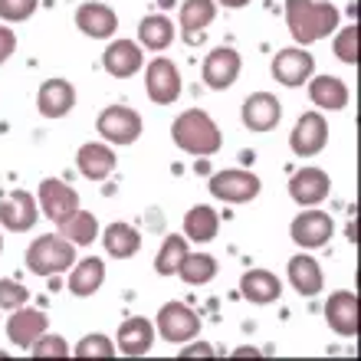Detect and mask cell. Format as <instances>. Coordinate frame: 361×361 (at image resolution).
<instances>
[{
    "mask_svg": "<svg viewBox=\"0 0 361 361\" xmlns=\"http://www.w3.org/2000/svg\"><path fill=\"white\" fill-rule=\"evenodd\" d=\"M338 7L329 0H286V27L299 47H312L338 30Z\"/></svg>",
    "mask_w": 361,
    "mask_h": 361,
    "instance_id": "obj_1",
    "label": "cell"
},
{
    "mask_svg": "<svg viewBox=\"0 0 361 361\" xmlns=\"http://www.w3.org/2000/svg\"><path fill=\"white\" fill-rule=\"evenodd\" d=\"M171 142L180 152L197 154V158H210L220 152L224 145V132L217 128V122L210 118L204 109H188L180 112L171 125Z\"/></svg>",
    "mask_w": 361,
    "mask_h": 361,
    "instance_id": "obj_2",
    "label": "cell"
},
{
    "mask_svg": "<svg viewBox=\"0 0 361 361\" xmlns=\"http://www.w3.org/2000/svg\"><path fill=\"white\" fill-rule=\"evenodd\" d=\"M73 263H76V247L59 233H43L27 247V269L33 276L66 273Z\"/></svg>",
    "mask_w": 361,
    "mask_h": 361,
    "instance_id": "obj_3",
    "label": "cell"
},
{
    "mask_svg": "<svg viewBox=\"0 0 361 361\" xmlns=\"http://www.w3.org/2000/svg\"><path fill=\"white\" fill-rule=\"evenodd\" d=\"M95 132L105 138V145L125 148V145H135L142 138L145 122H142V115L135 112V109H128V105H109L95 118Z\"/></svg>",
    "mask_w": 361,
    "mask_h": 361,
    "instance_id": "obj_4",
    "label": "cell"
},
{
    "mask_svg": "<svg viewBox=\"0 0 361 361\" xmlns=\"http://www.w3.org/2000/svg\"><path fill=\"white\" fill-rule=\"evenodd\" d=\"M200 315L184 302H164L158 309V325H154V332L161 335L164 342L171 345H184V342H194L200 335Z\"/></svg>",
    "mask_w": 361,
    "mask_h": 361,
    "instance_id": "obj_5",
    "label": "cell"
},
{
    "mask_svg": "<svg viewBox=\"0 0 361 361\" xmlns=\"http://www.w3.org/2000/svg\"><path fill=\"white\" fill-rule=\"evenodd\" d=\"M259 178L253 171H243V168H230V171H220L210 178V194L224 204H250V200L259 197Z\"/></svg>",
    "mask_w": 361,
    "mask_h": 361,
    "instance_id": "obj_6",
    "label": "cell"
},
{
    "mask_svg": "<svg viewBox=\"0 0 361 361\" xmlns=\"http://www.w3.org/2000/svg\"><path fill=\"white\" fill-rule=\"evenodd\" d=\"M145 92L154 105H174L180 99V73L171 59H152L145 66Z\"/></svg>",
    "mask_w": 361,
    "mask_h": 361,
    "instance_id": "obj_7",
    "label": "cell"
},
{
    "mask_svg": "<svg viewBox=\"0 0 361 361\" xmlns=\"http://www.w3.org/2000/svg\"><path fill=\"white\" fill-rule=\"evenodd\" d=\"M315 76V56L305 47H286L273 56V79L286 89H295Z\"/></svg>",
    "mask_w": 361,
    "mask_h": 361,
    "instance_id": "obj_8",
    "label": "cell"
},
{
    "mask_svg": "<svg viewBox=\"0 0 361 361\" xmlns=\"http://www.w3.org/2000/svg\"><path fill=\"white\" fill-rule=\"evenodd\" d=\"M329 145V125H325V115L319 112H305L299 115V122L293 125V135H289V148L299 158H315Z\"/></svg>",
    "mask_w": 361,
    "mask_h": 361,
    "instance_id": "obj_9",
    "label": "cell"
},
{
    "mask_svg": "<svg viewBox=\"0 0 361 361\" xmlns=\"http://www.w3.org/2000/svg\"><path fill=\"white\" fill-rule=\"evenodd\" d=\"M37 204H39V210H43V217L59 224V220L69 217V214L79 207V194H76V188H69L66 180L43 178L37 188Z\"/></svg>",
    "mask_w": 361,
    "mask_h": 361,
    "instance_id": "obj_10",
    "label": "cell"
},
{
    "mask_svg": "<svg viewBox=\"0 0 361 361\" xmlns=\"http://www.w3.org/2000/svg\"><path fill=\"white\" fill-rule=\"evenodd\" d=\"M335 233V220L322 210H305L299 217L293 220V227H289V237H293L295 247L302 250H322Z\"/></svg>",
    "mask_w": 361,
    "mask_h": 361,
    "instance_id": "obj_11",
    "label": "cell"
},
{
    "mask_svg": "<svg viewBox=\"0 0 361 361\" xmlns=\"http://www.w3.org/2000/svg\"><path fill=\"white\" fill-rule=\"evenodd\" d=\"M37 197L30 190H10L7 197L0 200V227L10 233H27L37 224Z\"/></svg>",
    "mask_w": 361,
    "mask_h": 361,
    "instance_id": "obj_12",
    "label": "cell"
},
{
    "mask_svg": "<svg viewBox=\"0 0 361 361\" xmlns=\"http://www.w3.org/2000/svg\"><path fill=\"white\" fill-rule=\"evenodd\" d=\"M240 118H243V125H247L250 132L267 135L283 122V105H279V99H276L273 92H253L247 102H243Z\"/></svg>",
    "mask_w": 361,
    "mask_h": 361,
    "instance_id": "obj_13",
    "label": "cell"
},
{
    "mask_svg": "<svg viewBox=\"0 0 361 361\" xmlns=\"http://www.w3.org/2000/svg\"><path fill=\"white\" fill-rule=\"evenodd\" d=\"M332 190V178L322 171V168H299L289 180V197L299 204V207H319Z\"/></svg>",
    "mask_w": 361,
    "mask_h": 361,
    "instance_id": "obj_14",
    "label": "cell"
},
{
    "mask_svg": "<svg viewBox=\"0 0 361 361\" xmlns=\"http://www.w3.org/2000/svg\"><path fill=\"white\" fill-rule=\"evenodd\" d=\"M142 66H145V56L135 39H115L102 53V69L112 79H132L135 73H142Z\"/></svg>",
    "mask_w": 361,
    "mask_h": 361,
    "instance_id": "obj_15",
    "label": "cell"
},
{
    "mask_svg": "<svg viewBox=\"0 0 361 361\" xmlns=\"http://www.w3.org/2000/svg\"><path fill=\"white\" fill-rule=\"evenodd\" d=\"M240 69H243V59H240L237 49L230 47H217L210 49L207 59H204V82H207L210 89H230L233 82H237Z\"/></svg>",
    "mask_w": 361,
    "mask_h": 361,
    "instance_id": "obj_16",
    "label": "cell"
},
{
    "mask_svg": "<svg viewBox=\"0 0 361 361\" xmlns=\"http://www.w3.org/2000/svg\"><path fill=\"white\" fill-rule=\"evenodd\" d=\"M37 109L43 118H66L76 109V89L69 79H47L37 92Z\"/></svg>",
    "mask_w": 361,
    "mask_h": 361,
    "instance_id": "obj_17",
    "label": "cell"
},
{
    "mask_svg": "<svg viewBox=\"0 0 361 361\" xmlns=\"http://www.w3.org/2000/svg\"><path fill=\"white\" fill-rule=\"evenodd\" d=\"M154 345V325L142 315L135 319H125L118 325V335H115V352H122L125 358H142V355L152 352Z\"/></svg>",
    "mask_w": 361,
    "mask_h": 361,
    "instance_id": "obj_18",
    "label": "cell"
},
{
    "mask_svg": "<svg viewBox=\"0 0 361 361\" xmlns=\"http://www.w3.org/2000/svg\"><path fill=\"white\" fill-rule=\"evenodd\" d=\"M49 329V319L39 309H27V305H20V309H13L7 319V338L10 345H17V348H27L37 342L39 335Z\"/></svg>",
    "mask_w": 361,
    "mask_h": 361,
    "instance_id": "obj_19",
    "label": "cell"
},
{
    "mask_svg": "<svg viewBox=\"0 0 361 361\" xmlns=\"http://www.w3.org/2000/svg\"><path fill=\"white\" fill-rule=\"evenodd\" d=\"M325 319H329L335 335L355 338V335H358V295L348 293V289L332 293L329 302H325Z\"/></svg>",
    "mask_w": 361,
    "mask_h": 361,
    "instance_id": "obj_20",
    "label": "cell"
},
{
    "mask_svg": "<svg viewBox=\"0 0 361 361\" xmlns=\"http://www.w3.org/2000/svg\"><path fill=\"white\" fill-rule=\"evenodd\" d=\"M115 164H118V158L105 142H86L76 152V168L86 180H105L115 171Z\"/></svg>",
    "mask_w": 361,
    "mask_h": 361,
    "instance_id": "obj_21",
    "label": "cell"
},
{
    "mask_svg": "<svg viewBox=\"0 0 361 361\" xmlns=\"http://www.w3.org/2000/svg\"><path fill=\"white\" fill-rule=\"evenodd\" d=\"M240 295L253 305H273V302H279V295H283V283H279V276H273L269 269H250V273H243V279H240Z\"/></svg>",
    "mask_w": 361,
    "mask_h": 361,
    "instance_id": "obj_22",
    "label": "cell"
},
{
    "mask_svg": "<svg viewBox=\"0 0 361 361\" xmlns=\"http://www.w3.org/2000/svg\"><path fill=\"white\" fill-rule=\"evenodd\" d=\"M76 27L86 33L89 39H112L118 30V17L112 7L105 4H82L76 10Z\"/></svg>",
    "mask_w": 361,
    "mask_h": 361,
    "instance_id": "obj_23",
    "label": "cell"
},
{
    "mask_svg": "<svg viewBox=\"0 0 361 361\" xmlns=\"http://www.w3.org/2000/svg\"><path fill=\"white\" fill-rule=\"evenodd\" d=\"M105 283V263L99 257H86L69 267V293L79 299H89L102 289Z\"/></svg>",
    "mask_w": 361,
    "mask_h": 361,
    "instance_id": "obj_24",
    "label": "cell"
},
{
    "mask_svg": "<svg viewBox=\"0 0 361 361\" xmlns=\"http://www.w3.org/2000/svg\"><path fill=\"white\" fill-rule=\"evenodd\" d=\"M102 233V247L109 257L115 259H132L138 250H142V233L132 227V224H122V220H115V224H109L105 230H99Z\"/></svg>",
    "mask_w": 361,
    "mask_h": 361,
    "instance_id": "obj_25",
    "label": "cell"
},
{
    "mask_svg": "<svg viewBox=\"0 0 361 361\" xmlns=\"http://www.w3.org/2000/svg\"><path fill=\"white\" fill-rule=\"evenodd\" d=\"M289 286H293L299 295H319L325 289V273L322 267L315 263L312 257H305V253H299V257L289 259Z\"/></svg>",
    "mask_w": 361,
    "mask_h": 361,
    "instance_id": "obj_26",
    "label": "cell"
},
{
    "mask_svg": "<svg viewBox=\"0 0 361 361\" xmlns=\"http://www.w3.org/2000/svg\"><path fill=\"white\" fill-rule=\"evenodd\" d=\"M309 99H312L319 109H325V112H342L352 95H348V86H345L338 76H312V82H309Z\"/></svg>",
    "mask_w": 361,
    "mask_h": 361,
    "instance_id": "obj_27",
    "label": "cell"
},
{
    "mask_svg": "<svg viewBox=\"0 0 361 361\" xmlns=\"http://www.w3.org/2000/svg\"><path fill=\"white\" fill-rule=\"evenodd\" d=\"M59 227V237L69 240L73 247H89V243H95L99 240V217L95 214H89V210H73L69 217H63L56 224Z\"/></svg>",
    "mask_w": 361,
    "mask_h": 361,
    "instance_id": "obj_28",
    "label": "cell"
},
{
    "mask_svg": "<svg viewBox=\"0 0 361 361\" xmlns=\"http://www.w3.org/2000/svg\"><path fill=\"white\" fill-rule=\"evenodd\" d=\"M217 17V4L214 0H184L180 4V30H184V37L194 43L200 39V33L214 23Z\"/></svg>",
    "mask_w": 361,
    "mask_h": 361,
    "instance_id": "obj_29",
    "label": "cell"
},
{
    "mask_svg": "<svg viewBox=\"0 0 361 361\" xmlns=\"http://www.w3.org/2000/svg\"><path fill=\"white\" fill-rule=\"evenodd\" d=\"M174 23L171 17H164V13H148V17L138 23V39H142L145 49H152V53H161L174 43Z\"/></svg>",
    "mask_w": 361,
    "mask_h": 361,
    "instance_id": "obj_30",
    "label": "cell"
},
{
    "mask_svg": "<svg viewBox=\"0 0 361 361\" xmlns=\"http://www.w3.org/2000/svg\"><path fill=\"white\" fill-rule=\"evenodd\" d=\"M217 230H220V217L217 210L207 207V204H197V207H190L184 214V237L194 240V243H210L217 237Z\"/></svg>",
    "mask_w": 361,
    "mask_h": 361,
    "instance_id": "obj_31",
    "label": "cell"
},
{
    "mask_svg": "<svg viewBox=\"0 0 361 361\" xmlns=\"http://www.w3.org/2000/svg\"><path fill=\"white\" fill-rule=\"evenodd\" d=\"M188 286H207L214 276H217V259L210 257V253H188V257L180 259L178 273Z\"/></svg>",
    "mask_w": 361,
    "mask_h": 361,
    "instance_id": "obj_32",
    "label": "cell"
},
{
    "mask_svg": "<svg viewBox=\"0 0 361 361\" xmlns=\"http://www.w3.org/2000/svg\"><path fill=\"white\" fill-rule=\"evenodd\" d=\"M188 237H180V233H168L158 250V257H154V273L158 276H174L180 267V259L188 257Z\"/></svg>",
    "mask_w": 361,
    "mask_h": 361,
    "instance_id": "obj_33",
    "label": "cell"
},
{
    "mask_svg": "<svg viewBox=\"0 0 361 361\" xmlns=\"http://www.w3.org/2000/svg\"><path fill=\"white\" fill-rule=\"evenodd\" d=\"M69 355H76V358H115V342L102 332H92V335H82Z\"/></svg>",
    "mask_w": 361,
    "mask_h": 361,
    "instance_id": "obj_34",
    "label": "cell"
},
{
    "mask_svg": "<svg viewBox=\"0 0 361 361\" xmlns=\"http://www.w3.org/2000/svg\"><path fill=\"white\" fill-rule=\"evenodd\" d=\"M69 342L63 338V335H49V332H43L37 338V342L30 345V355L33 358H69Z\"/></svg>",
    "mask_w": 361,
    "mask_h": 361,
    "instance_id": "obj_35",
    "label": "cell"
},
{
    "mask_svg": "<svg viewBox=\"0 0 361 361\" xmlns=\"http://www.w3.org/2000/svg\"><path fill=\"white\" fill-rule=\"evenodd\" d=\"M335 56L342 59V63H348V66L358 63V27L355 23L335 33Z\"/></svg>",
    "mask_w": 361,
    "mask_h": 361,
    "instance_id": "obj_36",
    "label": "cell"
},
{
    "mask_svg": "<svg viewBox=\"0 0 361 361\" xmlns=\"http://www.w3.org/2000/svg\"><path fill=\"white\" fill-rule=\"evenodd\" d=\"M39 0H0V20L4 23H23L37 13Z\"/></svg>",
    "mask_w": 361,
    "mask_h": 361,
    "instance_id": "obj_37",
    "label": "cell"
},
{
    "mask_svg": "<svg viewBox=\"0 0 361 361\" xmlns=\"http://www.w3.org/2000/svg\"><path fill=\"white\" fill-rule=\"evenodd\" d=\"M27 299H30L27 286H20L17 279H0V309L13 312L20 305H27Z\"/></svg>",
    "mask_w": 361,
    "mask_h": 361,
    "instance_id": "obj_38",
    "label": "cell"
},
{
    "mask_svg": "<svg viewBox=\"0 0 361 361\" xmlns=\"http://www.w3.org/2000/svg\"><path fill=\"white\" fill-rule=\"evenodd\" d=\"M13 49H17V33L10 27H0V66L13 56Z\"/></svg>",
    "mask_w": 361,
    "mask_h": 361,
    "instance_id": "obj_39",
    "label": "cell"
},
{
    "mask_svg": "<svg viewBox=\"0 0 361 361\" xmlns=\"http://www.w3.org/2000/svg\"><path fill=\"white\" fill-rule=\"evenodd\" d=\"M210 355H214V348H210V345H204V342L180 348V358H210Z\"/></svg>",
    "mask_w": 361,
    "mask_h": 361,
    "instance_id": "obj_40",
    "label": "cell"
},
{
    "mask_svg": "<svg viewBox=\"0 0 361 361\" xmlns=\"http://www.w3.org/2000/svg\"><path fill=\"white\" fill-rule=\"evenodd\" d=\"M214 4H220V7H227V10H240V7H247L250 0H214Z\"/></svg>",
    "mask_w": 361,
    "mask_h": 361,
    "instance_id": "obj_41",
    "label": "cell"
},
{
    "mask_svg": "<svg viewBox=\"0 0 361 361\" xmlns=\"http://www.w3.org/2000/svg\"><path fill=\"white\" fill-rule=\"evenodd\" d=\"M0 253H4V237H0Z\"/></svg>",
    "mask_w": 361,
    "mask_h": 361,
    "instance_id": "obj_42",
    "label": "cell"
}]
</instances>
